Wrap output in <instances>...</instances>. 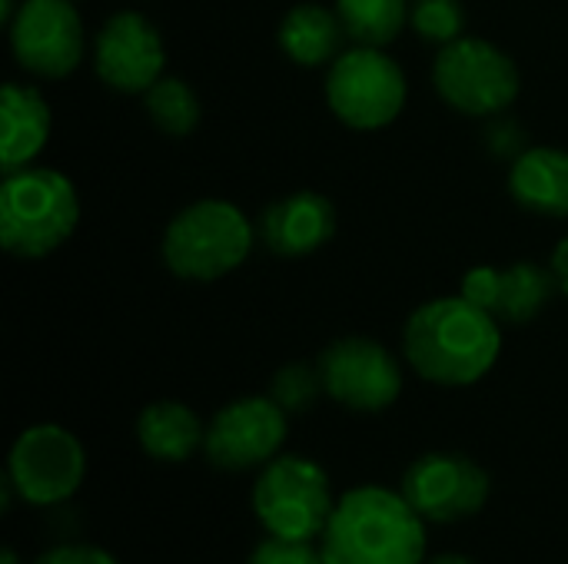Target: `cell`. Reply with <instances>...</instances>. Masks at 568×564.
I'll list each match as a JSON object with an SVG mask.
<instances>
[{"label":"cell","instance_id":"1","mask_svg":"<svg viewBox=\"0 0 568 564\" xmlns=\"http://www.w3.org/2000/svg\"><path fill=\"white\" fill-rule=\"evenodd\" d=\"M503 352V322L459 296H436L413 309L403 326V359L439 389H466L483 382Z\"/></svg>","mask_w":568,"mask_h":564},{"label":"cell","instance_id":"2","mask_svg":"<svg viewBox=\"0 0 568 564\" xmlns=\"http://www.w3.org/2000/svg\"><path fill=\"white\" fill-rule=\"evenodd\" d=\"M426 525L399 489L356 485L336 499L316 545L326 564H426Z\"/></svg>","mask_w":568,"mask_h":564},{"label":"cell","instance_id":"3","mask_svg":"<svg viewBox=\"0 0 568 564\" xmlns=\"http://www.w3.org/2000/svg\"><path fill=\"white\" fill-rule=\"evenodd\" d=\"M80 226V196L67 173L23 166L0 183V246L13 259H47Z\"/></svg>","mask_w":568,"mask_h":564},{"label":"cell","instance_id":"4","mask_svg":"<svg viewBox=\"0 0 568 564\" xmlns=\"http://www.w3.org/2000/svg\"><path fill=\"white\" fill-rule=\"evenodd\" d=\"M256 239V223L236 203L196 199L166 223L160 253L176 279L216 283L250 259Z\"/></svg>","mask_w":568,"mask_h":564},{"label":"cell","instance_id":"5","mask_svg":"<svg viewBox=\"0 0 568 564\" xmlns=\"http://www.w3.org/2000/svg\"><path fill=\"white\" fill-rule=\"evenodd\" d=\"M326 469L306 455H276L253 479L250 509L263 535L286 542H320L336 509Z\"/></svg>","mask_w":568,"mask_h":564},{"label":"cell","instance_id":"6","mask_svg":"<svg viewBox=\"0 0 568 564\" xmlns=\"http://www.w3.org/2000/svg\"><path fill=\"white\" fill-rule=\"evenodd\" d=\"M409 83L386 47H349L326 66V103L349 130H383L406 110Z\"/></svg>","mask_w":568,"mask_h":564},{"label":"cell","instance_id":"7","mask_svg":"<svg viewBox=\"0 0 568 564\" xmlns=\"http://www.w3.org/2000/svg\"><path fill=\"white\" fill-rule=\"evenodd\" d=\"M433 83L443 103L463 116H499L516 103L523 76L503 47L463 33L459 40L439 47Z\"/></svg>","mask_w":568,"mask_h":564},{"label":"cell","instance_id":"8","mask_svg":"<svg viewBox=\"0 0 568 564\" xmlns=\"http://www.w3.org/2000/svg\"><path fill=\"white\" fill-rule=\"evenodd\" d=\"M3 475L17 492V502L47 512L67 505L80 492L87 479V449L70 429L40 422L13 439Z\"/></svg>","mask_w":568,"mask_h":564},{"label":"cell","instance_id":"9","mask_svg":"<svg viewBox=\"0 0 568 564\" xmlns=\"http://www.w3.org/2000/svg\"><path fill=\"white\" fill-rule=\"evenodd\" d=\"M290 416L270 396H240L213 412L206 422L203 459L226 475L260 472L283 455Z\"/></svg>","mask_w":568,"mask_h":564},{"label":"cell","instance_id":"10","mask_svg":"<svg viewBox=\"0 0 568 564\" xmlns=\"http://www.w3.org/2000/svg\"><path fill=\"white\" fill-rule=\"evenodd\" d=\"M316 366H320L326 399H333L336 406L349 412L376 416V412L393 409L403 396L399 359L369 336L333 339L320 352Z\"/></svg>","mask_w":568,"mask_h":564},{"label":"cell","instance_id":"11","mask_svg":"<svg viewBox=\"0 0 568 564\" xmlns=\"http://www.w3.org/2000/svg\"><path fill=\"white\" fill-rule=\"evenodd\" d=\"M399 492L429 525H463L489 505L493 479L463 452H426L403 472Z\"/></svg>","mask_w":568,"mask_h":564},{"label":"cell","instance_id":"12","mask_svg":"<svg viewBox=\"0 0 568 564\" xmlns=\"http://www.w3.org/2000/svg\"><path fill=\"white\" fill-rule=\"evenodd\" d=\"M7 33L17 66L40 80L70 76L87 50L83 17L73 0H20Z\"/></svg>","mask_w":568,"mask_h":564},{"label":"cell","instance_id":"13","mask_svg":"<svg viewBox=\"0 0 568 564\" xmlns=\"http://www.w3.org/2000/svg\"><path fill=\"white\" fill-rule=\"evenodd\" d=\"M93 70L103 86L143 96L166 70V47L156 23L140 10L106 17L93 37Z\"/></svg>","mask_w":568,"mask_h":564},{"label":"cell","instance_id":"14","mask_svg":"<svg viewBox=\"0 0 568 564\" xmlns=\"http://www.w3.org/2000/svg\"><path fill=\"white\" fill-rule=\"evenodd\" d=\"M556 276L539 263H509V266H473L463 276V296L493 312L503 326H526L556 296Z\"/></svg>","mask_w":568,"mask_h":564},{"label":"cell","instance_id":"15","mask_svg":"<svg viewBox=\"0 0 568 564\" xmlns=\"http://www.w3.org/2000/svg\"><path fill=\"white\" fill-rule=\"evenodd\" d=\"M256 236L270 253L283 259L310 256L336 236V206L316 189H296L273 199L260 213Z\"/></svg>","mask_w":568,"mask_h":564},{"label":"cell","instance_id":"16","mask_svg":"<svg viewBox=\"0 0 568 564\" xmlns=\"http://www.w3.org/2000/svg\"><path fill=\"white\" fill-rule=\"evenodd\" d=\"M0 116H3V136H0V170L13 173L23 166H33V160L43 153L53 126V113L47 96L33 83H3L0 90Z\"/></svg>","mask_w":568,"mask_h":564},{"label":"cell","instance_id":"17","mask_svg":"<svg viewBox=\"0 0 568 564\" xmlns=\"http://www.w3.org/2000/svg\"><path fill=\"white\" fill-rule=\"evenodd\" d=\"M509 196L532 216L568 219V150L529 146L509 166Z\"/></svg>","mask_w":568,"mask_h":564},{"label":"cell","instance_id":"18","mask_svg":"<svg viewBox=\"0 0 568 564\" xmlns=\"http://www.w3.org/2000/svg\"><path fill=\"white\" fill-rule=\"evenodd\" d=\"M133 435L146 459L163 462V465H180L193 459L196 452H203L206 422L186 402L160 399L140 409Z\"/></svg>","mask_w":568,"mask_h":564},{"label":"cell","instance_id":"19","mask_svg":"<svg viewBox=\"0 0 568 564\" xmlns=\"http://www.w3.org/2000/svg\"><path fill=\"white\" fill-rule=\"evenodd\" d=\"M346 27L336 13V7H323V3H296L283 13L276 40L280 50L300 63V66H329L346 43Z\"/></svg>","mask_w":568,"mask_h":564},{"label":"cell","instance_id":"20","mask_svg":"<svg viewBox=\"0 0 568 564\" xmlns=\"http://www.w3.org/2000/svg\"><path fill=\"white\" fill-rule=\"evenodd\" d=\"M346 33L363 47H389L409 23L413 0H333Z\"/></svg>","mask_w":568,"mask_h":564},{"label":"cell","instance_id":"21","mask_svg":"<svg viewBox=\"0 0 568 564\" xmlns=\"http://www.w3.org/2000/svg\"><path fill=\"white\" fill-rule=\"evenodd\" d=\"M143 106H146L150 123L160 133L173 136V140L190 136L200 126V116H203V106H200L196 90L186 80L166 76V73L143 93Z\"/></svg>","mask_w":568,"mask_h":564},{"label":"cell","instance_id":"22","mask_svg":"<svg viewBox=\"0 0 568 564\" xmlns=\"http://www.w3.org/2000/svg\"><path fill=\"white\" fill-rule=\"evenodd\" d=\"M326 396L323 392V379H320V366L313 362H290L283 366L273 382H270V399L286 412V416H303L316 406V399Z\"/></svg>","mask_w":568,"mask_h":564},{"label":"cell","instance_id":"23","mask_svg":"<svg viewBox=\"0 0 568 564\" xmlns=\"http://www.w3.org/2000/svg\"><path fill=\"white\" fill-rule=\"evenodd\" d=\"M409 23L426 43H453L466 30V7L463 0H413Z\"/></svg>","mask_w":568,"mask_h":564},{"label":"cell","instance_id":"24","mask_svg":"<svg viewBox=\"0 0 568 564\" xmlns=\"http://www.w3.org/2000/svg\"><path fill=\"white\" fill-rule=\"evenodd\" d=\"M246 564H326L316 542H286V539H263Z\"/></svg>","mask_w":568,"mask_h":564},{"label":"cell","instance_id":"25","mask_svg":"<svg viewBox=\"0 0 568 564\" xmlns=\"http://www.w3.org/2000/svg\"><path fill=\"white\" fill-rule=\"evenodd\" d=\"M33 564H123L120 558H113L106 548L100 545H90V542H53L50 548H43Z\"/></svg>","mask_w":568,"mask_h":564},{"label":"cell","instance_id":"26","mask_svg":"<svg viewBox=\"0 0 568 564\" xmlns=\"http://www.w3.org/2000/svg\"><path fill=\"white\" fill-rule=\"evenodd\" d=\"M549 269H552V276H556L559 293L568 299V236H562V239H559V246L552 249Z\"/></svg>","mask_w":568,"mask_h":564},{"label":"cell","instance_id":"27","mask_svg":"<svg viewBox=\"0 0 568 564\" xmlns=\"http://www.w3.org/2000/svg\"><path fill=\"white\" fill-rule=\"evenodd\" d=\"M426 564H479V562H473L469 555H459V552H439V555L426 558Z\"/></svg>","mask_w":568,"mask_h":564},{"label":"cell","instance_id":"28","mask_svg":"<svg viewBox=\"0 0 568 564\" xmlns=\"http://www.w3.org/2000/svg\"><path fill=\"white\" fill-rule=\"evenodd\" d=\"M17 10H20V3H17V0H0V20H3V23H10Z\"/></svg>","mask_w":568,"mask_h":564},{"label":"cell","instance_id":"29","mask_svg":"<svg viewBox=\"0 0 568 564\" xmlns=\"http://www.w3.org/2000/svg\"><path fill=\"white\" fill-rule=\"evenodd\" d=\"M0 564H23V562H20L17 548H10V545H7V548L0 552Z\"/></svg>","mask_w":568,"mask_h":564}]
</instances>
